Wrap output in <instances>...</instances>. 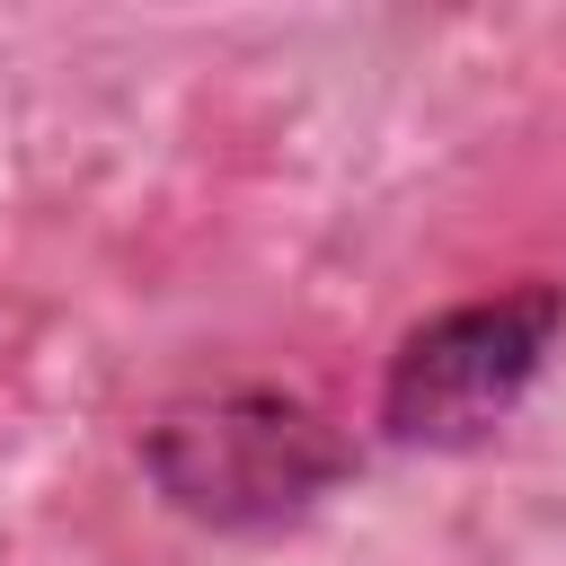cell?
I'll return each instance as SVG.
<instances>
[{
	"label": "cell",
	"instance_id": "1",
	"mask_svg": "<svg viewBox=\"0 0 566 566\" xmlns=\"http://www.w3.org/2000/svg\"><path fill=\"white\" fill-rule=\"evenodd\" d=\"M142 478L195 531H283L354 478V433L283 380H221L142 424Z\"/></svg>",
	"mask_w": 566,
	"mask_h": 566
},
{
	"label": "cell",
	"instance_id": "2",
	"mask_svg": "<svg viewBox=\"0 0 566 566\" xmlns=\"http://www.w3.org/2000/svg\"><path fill=\"white\" fill-rule=\"evenodd\" d=\"M557 336H566V283H513V292L451 301L416 318L398 354L380 363L371 424L398 451H478L539 389Z\"/></svg>",
	"mask_w": 566,
	"mask_h": 566
}]
</instances>
